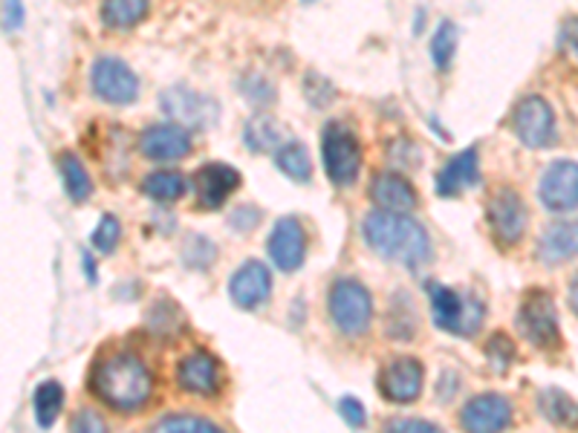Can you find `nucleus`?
Here are the masks:
<instances>
[{"label": "nucleus", "instance_id": "1", "mask_svg": "<svg viewBox=\"0 0 578 433\" xmlns=\"http://www.w3.org/2000/svg\"><path fill=\"white\" fill-rule=\"evenodd\" d=\"M361 234L379 257L408 266V269H419L431 257V241H428L426 229L417 220H411L405 211H370L361 223Z\"/></svg>", "mask_w": 578, "mask_h": 433}, {"label": "nucleus", "instance_id": "2", "mask_svg": "<svg viewBox=\"0 0 578 433\" xmlns=\"http://www.w3.org/2000/svg\"><path fill=\"white\" fill-rule=\"evenodd\" d=\"M90 390L107 408L130 413L139 410L153 394L151 370L134 353H113L105 361H99L90 373Z\"/></svg>", "mask_w": 578, "mask_h": 433}, {"label": "nucleus", "instance_id": "3", "mask_svg": "<svg viewBox=\"0 0 578 433\" xmlns=\"http://www.w3.org/2000/svg\"><path fill=\"white\" fill-rule=\"evenodd\" d=\"M327 309L333 324L345 336H365L373 318V301H370L368 289L354 278H342L330 286Z\"/></svg>", "mask_w": 578, "mask_h": 433}, {"label": "nucleus", "instance_id": "4", "mask_svg": "<svg viewBox=\"0 0 578 433\" xmlns=\"http://www.w3.org/2000/svg\"><path fill=\"white\" fill-rule=\"evenodd\" d=\"M322 160L324 168H327L330 183L338 185V188L354 185L361 168V144L354 137V130L330 121L322 133Z\"/></svg>", "mask_w": 578, "mask_h": 433}, {"label": "nucleus", "instance_id": "5", "mask_svg": "<svg viewBox=\"0 0 578 433\" xmlns=\"http://www.w3.org/2000/svg\"><path fill=\"white\" fill-rule=\"evenodd\" d=\"M434 324L454 336H474L483 324V304L477 297H463L449 286H431Z\"/></svg>", "mask_w": 578, "mask_h": 433}, {"label": "nucleus", "instance_id": "6", "mask_svg": "<svg viewBox=\"0 0 578 433\" xmlns=\"http://www.w3.org/2000/svg\"><path fill=\"white\" fill-rule=\"evenodd\" d=\"M518 329L532 347H541V350L558 347L562 329H558V313H555L553 297L541 289H532L530 295L523 297L521 309H518Z\"/></svg>", "mask_w": 578, "mask_h": 433}, {"label": "nucleus", "instance_id": "7", "mask_svg": "<svg viewBox=\"0 0 578 433\" xmlns=\"http://www.w3.org/2000/svg\"><path fill=\"white\" fill-rule=\"evenodd\" d=\"M90 84L102 102L107 105H130L139 96L137 72L130 70L125 61L113 56H102L90 70Z\"/></svg>", "mask_w": 578, "mask_h": 433}, {"label": "nucleus", "instance_id": "8", "mask_svg": "<svg viewBox=\"0 0 578 433\" xmlns=\"http://www.w3.org/2000/svg\"><path fill=\"white\" fill-rule=\"evenodd\" d=\"M486 220H489L492 237L500 246H515L527 232V209L515 188H498L492 194L489 206H486Z\"/></svg>", "mask_w": 578, "mask_h": 433}, {"label": "nucleus", "instance_id": "9", "mask_svg": "<svg viewBox=\"0 0 578 433\" xmlns=\"http://www.w3.org/2000/svg\"><path fill=\"white\" fill-rule=\"evenodd\" d=\"M515 137L521 139L527 148H546L555 139V116L553 107L546 105L541 96L523 98L512 116Z\"/></svg>", "mask_w": 578, "mask_h": 433}, {"label": "nucleus", "instance_id": "10", "mask_svg": "<svg viewBox=\"0 0 578 433\" xmlns=\"http://www.w3.org/2000/svg\"><path fill=\"white\" fill-rule=\"evenodd\" d=\"M266 249H269L273 264L278 266L281 272H296V269H301V264H304L307 257L304 225L298 223L296 216H281V220L273 225V232H269Z\"/></svg>", "mask_w": 578, "mask_h": 433}, {"label": "nucleus", "instance_id": "11", "mask_svg": "<svg viewBox=\"0 0 578 433\" xmlns=\"http://www.w3.org/2000/svg\"><path fill=\"white\" fill-rule=\"evenodd\" d=\"M379 394L394 405H408L423 394V364L417 359H391L379 370Z\"/></svg>", "mask_w": 578, "mask_h": 433}, {"label": "nucleus", "instance_id": "12", "mask_svg": "<svg viewBox=\"0 0 578 433\" xmlns=\"http://www.w3.org/2000/svg\"><path fill=\"white\" fill-rule=\"evenodd\" d=\"M539 197L550 211L578 209V165L576 162H553L544 171L539 185Z\"/></svg>", "mask_w": 578, "mask_h": 433}, {"label": "nucleus", "instance_id": "13", "mask_svg": "<svg viewBox=\"0 0 578 433\" xmlns=\"http://www.w3.org/2000/svg\"><path fill=\"white\" fill-rule=\"evenodd\" d=\"M160 105L162 110H165V116H171V119L180 121V125H188V128H209L211 121L217 119L215 102L188 87L165 90Z\"/></svg>", "mask_w": 578, "mask_h": 433}, {"label": "nucleus", "instance_id": "14", "mask_svg": "<svg viewBox=\"0 0 578 433\" xmlns=\"http://www.w3.org/2000/svg\"><path fill=\"white\" fill-rule=\"evenodd\" d=\"M241 185V174L232 165L223 162H209L194 174V197L200 209H220Z\"/></svg>", "mask_w": 578, "mask_h": 433}, {"label": "nucleus", "instance_id": "15", "mask_svg": "<svg viewBox=\"0 0 578 433\" xmlns=\"http://www.w3.org/2000/svg\"><path fill=\"white\" fill-rule=\"evenodd\" d=\"M512 422V405L500 394H481L466 401V408L460 413V425L463 431L492 433L504 431Z\"/></svg>", "mask_w": 578, "mask_h": 433}, {"label": "nucleus", "instance_id": "16", "mask_svg": "<svg viewBox=\"0 0 578 433\" xmlns=\"http://www.w3.org/2000/svg\"><path fill=\"white\" fill-rule=\"evenodd\" d=\"M139 151L142 156L157 162L185 160L192 153V137L183 125H153V128L142 130Z\"/></svg>", "mask_w": 578, "mask_h": 433}, {"label": "nucleus", "instance_id": "17", "mask_svg": "<svg viewBox=\"0 0 578 433\" xmlns=\"http://www.w3.org/2000/svg\"><path fill=\"white\" fill-rule=\"evenodd\" d=\"M177 385L192 396H215L220 390V370L215 355L206 350L185 355L177 367Z\"/></svg>", "mask_w": 578, "mask_h": 433}, {"label": "nucleus", "instance_id": "18", "mask_svg": "<svg viewBox=\"0 0 578 433\" xmlns=\"http://www.w3.org/2000/svg\"><path fill=\"white\" fill-rule=\"evenodd\" d=\"M269 289H273V274L261 260H246L229 281V295L241 309H255L264 304Z\"/></svg>", "mask_w": 578, "mask_h": 433}, {"label": "nucleus", "instance_id": "19", "mask_svg": "<svg viewBox=\"0 0 578 433\" xmlns=\"http://www.w3.org/2000/svg\"><path fill=\"white\" fill-rule=\"evenodd\" d=\"M477 183H481V156H477V148H466L442 165V171L437 174V194L458 197L460 191H466Z\"/></svg>", "mask_w": 578, "mask_h": 433}, {"label": "nucleus", "instance_id": "20", "mask_svg": "<svg viewBox=\"0 0 578 433\" xmlns=\"http://www.w3.org/2000/svg\"><path fill=\"white\" fill-rule=\"evenodd\" d=\"M370 200L385 211H414L417 209V191L400 174H377L370 183Z\"/></svg>", "mask_w": 578, "mask_h": 433}, {"label": "nucleus", "instance_id": "21", "mask_svg": "<svg viewBox=\"0 0 578 433\" xmlns=\"http://www.w3.org/2000/svg\"><path fill=\"white\" fill-rule=\"evenodd\" d=\"M539 257L544 264H564L578 257V223H553L541 234Z\"/></svg>", "mask_w": 578, "mask_h": 433}, {"label": "nucleus", "instance_id": "22", "mask_svg": "<svg viewBox=\"0 0 578 433\" xmlns=\"http://www.w3.org/2000/svg\"><path fill=\"white\" fill-rule=\"evenodd\" d=\"M148 12V0H102V21L111 30H130Z\"/></svg>", "mask_w": 578, "mask_h": 433}, {"label": "nucleus", "instance_id": "23", "mask_svg": "<svg viewBox=\"0 0 578 433\" xmlns=\"http://www.w3.org/2000/svg\"><path fill=\"white\" fill-rule=\"evenodd\" d=\"M58 168H61V177H65V188L70 194L72 202H88L90 194H93V183L88 177V168L81 165V160L76 153H61L58 160Z\"/></svg>", "mask_w": 578, "mask_h": 433}, {"label": "nucleus", "instance_id": "24", "mask_svg": "<svg viewBox=\"0 0 578 433\" xmlns=\"http://www.w3.org/2000/svg\"><path fill=\"white\" fill-rule=\"evenodd\" d=\"M275 162L296 183H310V177H313V162H310V153L301 142H284L275 153Z\"/></svg>", "mask_w": 578, "mask_h": 433}, {"label": "nucleus", "instance_id": "25", "mask_svg": "<svg viewBox=\"0 0 578 433\" xmlns=\"http://www.w3.org/2000/svg\"><path fill=\"white\" fill-rule=\"evenodd\" d=\"M539 405L541 413H544L553 425H578V405L570 396L562 394V390H555V387L544 390V394L539 396Z\"/></svg>", "mask_w": 578, "mask_h": 433}, {"label": "nucleus", "instance_id": "26", "mask_svg": "<svg viewBox=\"0 0 578 433\" xmlns=\"http://www.w3.org/2000/svg\"><path fill=\"white\" fill-rule=\"evenodd\" d=\"M65 405V387L58 382H41L35 390V422L41 428H53V422L58 419V410Z\"/></svg>", "mask_w": 578, "mask_h": 433}, {"label": "nucleus", "instance_id": "27", "mask_svg": "<svg viewBox=\"0 0 578 433\" xmlns=\"http://www.w3.org/2000/svg\"><path fill=\"white\" fill-rule=\"evenodd\" d=\"M142 191L157 202H174L183 197L185 177L177 174V171H157V174H148V177H144Z\"/></svg>", "mask_w": 578, "mask_h": 433}, {"label": "nucleus", "instance_id": "28", "mask_svg": "<svg viewBox=\"0 0 578 433\" xmlns=\"http://www.w3.org/2000/svg\"><path fill=\"white\" fill-rule=\"evenodd\" d=\"M246 144L252 151H273V148H281V130L275 125L269 116H255V119L246 125V133H243Z\"/></svg>", "mask_w": 578, "mask_h": 433}, {"label": "nucleus", "instance_id": "29", "mask_svg": "<svg viewBox=\"0 0 578 433\" xmlns=\"http://www.w3.org/2000/svg\"><path fill=\"white\" fill-rule=\"evenodd\" d=\"M454 47H458V30L451 21H442L437 26V33L431 35V61L437 70H449L451 58H454Z\"/></svg>", "mask_w": 578, "mask_h": 433}, {"label": "nucleus", "instance_id": "30", "mask_svg": "<svg viewBox=\"0 0 578 433\" xmlns=\"http://www.w3.org/2000/svg\"><path fill=\"white\" fill-rule=\"evenodd\" d=\"M153 431L160 433H217L220 428L215 425V422H209V419L203 417H165L160 419L157 425H153Z\"/></svg>", "mask_w": 578, "mask_h": 433}, {"label": "nucleus", "instance_id": "31", "mask_svg": "<svg viewBox=\"0 0 578 433\" xmlns=\"http://www.w3.org/2000/svg\"><path fill=\"white\" fill-rule=\"evenodd\" d=\"M119 237H122L119 220L113 214H105L99 220L96 232H93V246H96V251H102V255H111V251L119 246Z\"/></svg>", "mask_w": 578, "mask_h": 433}, {"label": "nucleus", "instance_id": "32", "mask_svg": "<svg viewBox=\"0 0 578 433\" xmlns=\"http://www.w3.org/2000/svg\"><path fill=\"white\" fill-rule=\"evenodd\" d=\"M486 359L492 361V367L498 370V373H506V367H509L515 359V344L504 332H498V336H492V341L486 344Z\"/></svg>", "mask_w": 578, "mask_h": 433}, {"label": "nucleus", "instance_id": "33", "mask_svg": "<svg viewBox=\"0 0 578 433\" xmlns=\"http://www.w3.org/2000/svg\"><path fill=\"white\" fill-rule=\"evenodd\" d=\"M338 413L345 419L350 428H361L368 422V413H365V405L354 396H345V399H338Z\"/></svg>", "mask_w": 578, "mask_h": 433}, {"label": "nucleus", "instance_id": "34", "mask_svg": "<svg viewBox=\"0 0 578 433\" xmlns=\"http://www.w3.org/2000/svg\"><path fill=\"white\" fill-rule=\"evenodd\" d=\"M385 431L391 433H402V431H411V433H437L440 428L431 425V422H426V419H391L385 425Z\"/></svg>", "mask_w": 578, "mask_h": 433}, {"label": "nucleus", "instance_id": "35", "mask_svg": "<svg viewBox=\"0 0 578 433\" xmlns=\"http://www.w3.org/2000/svg\"><path fill=\"white\" fill-rule=\"evenodd\" d=\"M24 26V3L21 0H3V30L15 33Z\"/></svg>", "mask_w": 578, "mask_h": 433}, {"label": "nucleus", "instance_id": "36", "mask_svg": "<svg viewBox=\"0 0 578 433\" xmlns=\"http://www.w3.org/2000/svg\"><path fill=\"white\" fill-rule=\"evenodd\" d=\"M72 431H90V433H102L107 431L105 419L96 417L93 410H81L79 417L72 419Z\"/></svg>", "mask_w": 578, "mask_h": 433}, {"label": "nucleus", "instance_id": "37", "mask_svg": "<svg viewBox=\"0 0 578 433\" xmlns=\"http://www.w3.org/2000/svg\"><path fill=\"white\" fill-rule=\"evenodd\" d=\"M570 306H573V313L578 315V278L573 281V286H570Z\"/></svg>", "mask_w": 578, "mask_h": 433}, {"label": "nucleus", "instance_id": "38", "mask_svg": "<svg viewBox=\"0 0 578 433\" xmlns=\"http://www.w3.org/2000/svg\"><path fill=\"white\" fill-rule=\"evenodd\" d=\"M84 266H88V278H90V281H96V266H93V257L84 255Z\"/></svg>", "mask_w": 578, "mask_h": 433}, {"label": "nucleus", "instance_id": "39", "mask_svg": "<svg viewBox=\"0 0 578 433\" xmlns=\"http://www.w3.org/2000/svg\"><path fill=\"white\" fill-rule=\"evenodd\" d=\"M304 3H313V0H304Z\"/></svg>", "mask_w": 578, "mask_h": 433}]
</instances>
